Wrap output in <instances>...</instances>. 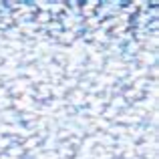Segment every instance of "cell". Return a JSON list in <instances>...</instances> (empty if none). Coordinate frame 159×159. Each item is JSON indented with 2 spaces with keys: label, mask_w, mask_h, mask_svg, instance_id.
Masks as SVG:
<instances>
[{
  "label": "cell",
  "mask_w": 159,
  "mask_h": 159,
  "mask_svg": "<svg viewBox=\"0 0 159 159\" xmlns=\"http://www.w3.org/2000/svg\"><path fill=\"white\" fill-rule=\"evenodd\" d=\"M2 155H4V151H2V149H0V157H2Z\"/></svg>",
  "instance_id": "obj_1"
}]
</instances>
